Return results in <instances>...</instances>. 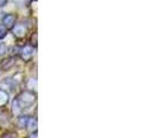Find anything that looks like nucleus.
I'll use <instances>...</instances> for the list:
<instances>
[{
	"mask_svg": "<svg viewBox=\"0 0 153 138\" xmlns=\"http://www.w3.org/2000/svg\"><path fill=\"white\" fill-rule=\"evenodd\" d=\"M2 24L7 30H12L16 24V16L14 14H5L2 17Z\"/></svg>",
	"mask_w": 153,
	"mask_h": 138,
	"instance_id": "obj_3",
	"label": "nucleus"
},
{
	"mask_svg": "<svg viewBox=\"0 0 153 138\" xmlns=\"http://www.w3.org/2000/svg\"><path fill=\"white\" fill-rule=\"evenodd\" d=\"M15 65V60L13 58H7V59H4L1 62V68L2 70H9V69L13 68V66Z\"/></svg>",
	"mask_w": 153,
	"mask_h": 138,
	"instance_id": "obj_5",
	"label": "nucleus"
},
{
	"mask_svg": "<svg viewBox=\"0 0 153 138\" xmlns=\"http://www.w3.org/2000/svg\"><path fill=\"white\" fill-rule=\"evenodd\" d=\"M16 1H23V0H16Z\"/></svg>",
	"mask_w": 153,
	"mask_h": 138,
	"instance_id": "obj_14",
	"label": "nucleus"
},
{
	"mask_svg": "<svg viewBox=\"0 0 153 138\" xmlns=\"http://www.w3.org/2000/svg\"><path fill=\"white\" fill-rule=\"evenodd\" d=\"M8 2V0H0V8H2L4 6H6Z\"/></svg>",
	"mask_w": 153,
	"mask_h": 138,
	"instance_id": "obj_12",
	"label": "nucleus"
},
{
	"mask_svg": "<svg viewBox=\"0 0 153 138\" xmlns=\"http://www.w3.org/2000/svg\"><path fill=\"white\" fill-rule=\"evenodd\" d=\"M12 112H13V115L14 116H19V115L22 114L23 109L21 108V106H20V104H19V101H17V99H14L13 100V102H12Z\"/></svg>",
	"mask_w": 153,
	"mask_h": 138,
	"instance_id": "obj_6",
	"label": "nucleus"
},
{
	"mask_svg": "<svg viewBox=\"0 0 153 138\" xmlns=\"http://www.w3.org/2000/svg\"><path fill=\"white\" fill-rule=\"evenodd\" d=\"M13 30V33L16 38H23L25 35H27V27L24 23H16L14 25V28L12 29Z\"/></svg>",
	"mask_w": 153,
	"mask_h": 138,
	"instance_id": "obj_4",
	"label": "nucleus"
},
{
	"mask_svg": "<svg viewBox=\"0 0 153 138\" xmlns=\"http://www.w3.org/2000/svg\"><path fill=\"white\" fill-rule=\"evenodd\" d=\"M16 99L19 101L21 108H22V109H25V108L31 107V106L36 102L37 97H36V93L33 91H31V90H25V91H23Z\"/></svg>",
	"mask_w": 153,
	"mask_h": 138,
	"instance_id": "obj_1",
	"label": "nucleus"
},
{
	"mask_svg": "<svg viewBox=\"0 0 153 138\" xmlns=\"http://www.w3.org/2000/svg\"><path fill=\"white\" fill-rule=\"evenodd\" d=\"M25 129H29L30 131H33V129L35 130H37V119L35 117H30L29 116V120H28V124H27V128Z\"/></svg>",
	"mask_w": 153,
	"mask_h": 138,
	"instance_id": "obj_9",
	"label": "nucleus"
},
{
	"mask_svg": "<svg viewBox=\"0 0 153 138\" xmlns=\"http://www.w3.org/2000/svg\"><path fill=\"white\" fill-rule=\"evenodd\" d=\"M2 137H16V135H15V134L10 135V132H8V134H5V135H2Z\"/></svg>",
	"mask_w": 153,
	"mask_h": 138,
	"instance_id": "obj_13",
	"label": "nucleus"
},
{
	"mask_svg": "<svg viewBox=\"0 0 153 138\" xmlns=\"http://www.w3.org/2000/svg\"><path fill=\"white\" fill-rule=\"evenodd\" d=\"M7 33H8V30L6 29V27L1 23L0 24V39H4L6 36H7Z\"/></svg>",
	"mask_w": 153,
	"mask_h": 138,
	"instance_id": "obj_11",
	"label": "nucleus"
},
{
	"mask_svg": "<svg viewBox=\"0 0 153 138\" xmlns=\"http://www.w3.org/2000/svg\"><path fill=\"white\" fill-rule=\"evenodd\" d=\"M28 120H29V116L28 115H19L17 116V125L21 128V129H25L27 128V124H28Z\"/></svg>",
	"mask_w": 153,
	"mask_h": 138,
	"instance_id": "obj_7",
	"label": "nucleus"
},
{
	"mask_svg": "<svg viewBox=\"0 0 153 138\" xmlns=\"http://www.w3.org/2000/svg\"><path fill=\"white\" fill-rule=\"evenodd\" d=\"M33 53H35L33 47H32L31 45H27V46H23V47H21V50H20V52H19V56L22 59L23 61L28 62V61H30L31 59H32Z\"/></svg>",
	"mask_w": 153,
	"mask_h": 138,
	"instance_id": "obj_2",
	"label": "nucleus"
},
{
	"mask_svg": "<svg viewBox=\"0 0 153 138\" xmlns=\"http://www.w3.org/2000/svg\"><path fill=\"white\" fill-rule=\"evenodd\" d=\"M8 100H9V96H8V93L5 91V90L0 89V108L4 107V106L8 102Z\"/></svg>",
	"mask_w": 153,
	"mask_h": 138,
	"instance_id": "obj_8",
	"label": "nucleus"
},
{
	"mask_svg": "<svg viewBox=\"0 0 153 138\" xmlns=\"http://www.w3.org/2000/svg\"><path fill=\"white\" fill-rule=\"evenodd\" d=\"M37 38H38V35H37V32H33L32 35H31L30 37V45L32 46V47H37V45H38V42H37Z\"/></svg>",
	"mask_w": 153,
	"mask_h": 138,
	"instance_id": "obj_10",
	"label": "nucleus"
}]
</instances>
